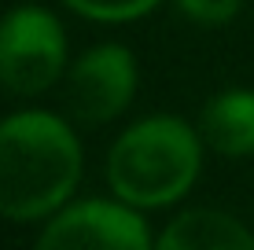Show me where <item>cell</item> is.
Here are the masks:
<instances>
[{
	"instance_id": "1",
	"label": "cell",
	"mask_w": 254,
	"mask_h": 250,
	"mask_svg": "<svg viewBox=\"0 0 254 250\" xmlns=\"http://www.w3.org/2000/svg\"><path fill=\"white\" fill-rule=\"evenodd\" d=\"M81 177V148L66 122L22 110L0 122V213L37 221L59 210Z\"/></svg>"
},
{
	"instance_id": "2",
	"label": "cell",
	"mask_w": 254,
	"mask_h": 250,
	"mask_svg": "<svg viewBox=\"0 0 254 250\" xmlns=\"http://www.w3.org/2000/svg\"><path fill=\"white\" fill-rule=\"evenodd\" d=\"M199 177V140L181 118H144L115 140L107 180L129 206L177 202Z\"/></svg>"
},
{
	"instance_id": "3",
	"label": "cell",
	"mask_w": 254,
	"mask_h": 250,
	"mask_svg": "<svg viewBox=\"0 0 254 250\" xmlns=\"http://www.w3.org/2000/svg\"><path fill=\"white\" fill-rule=\"evenodd\" d=\"M66 63L63 26L45 7H15L0 22V85L15 96L45 92Z\"/></svg>"
},
{
	"instance_id": "4",
	"label": "cell",
	"mask_w": 254,
	"mask_h": 250,
	"mask_svg": "<svg viewBox=\"0 0 254 250\" xmlns=\"http://www.w3.org/2000/svg\"><path fill=\"white\" fill-rule=\"evenodd\" d=\"M37 250H151V236L129 202L89 199L59 213L37 239Z\"/></svg>"
},
{
	"instance_id": "5",
	"label": "cell",
	"mask_w": 254,
	"mask_h": 250,
	"mask_svg": "<svg viewBox=\"0 0 254 250\" xmlns=\"http://www.w3.org/2000/svg\"><path fill=\"white\" fill-rule=\"evenodd\" d=\"M136 92V63L122 45H96L74 63L66 81V103L74 118L89 125L111 122L129 107Z\"/></svg>"
},
{
	"instance_id": "6",
	"label": "cell",
	"mask_w": 254,
	"mask_h": 250,
	"mask_svg": "<svg viewBox=\"0 0 254 250\" xmlns=\"http://www.w3.org/2000/svg\"><path fill=\"white\" fill-rule=\"evenodd\" d=\"M203 136L221 154H254V92L232 89L203 107Z\"/></svg>"
},
{
	"instance_id": "7",
	"label": "cell",
	"mask_w": 254,
	"mask_h": 250,
	"mask_svg": "<svg viewBox=\"0 0 254 250\" xmlns=\"http://www.w3.org/2000/svg\"><path fill=\"white\" fill-rule=\"evenodd\" d=\"M155 250H254V239L229 213L191 210L162 232Z\"/></svg>"
},
{
	"instance_id": "8",
	"label": "cell",
	"mask_w": 254,
	"mask_h": 250,
	"mask_svg": "<svg viewBox=\"0 0 254 250\" xmlns=\"http://www.w3.org/2000/svg\"><path fill=\"white\" fill-rule=\"evenodd\" d=\"M159 0H66V7H74L77 15L96 22H126L147 15Z\"/></svg>"
},
{
	"instance_id": "9",
	"label": "cell",
	"mask_w": 254,
	"mask_h": 250,
	"mask_svg": "<svg viewBox=\"0 0 254 250\" xmlns=\"http://www.w3.org/2000/svg\"><path fill=\"white\" fill-rule=\"evenodd\" d=\"M177 7L199 26H225L236 19L240 0H177Z\"/></svg>"
}]
</instances>
